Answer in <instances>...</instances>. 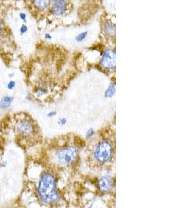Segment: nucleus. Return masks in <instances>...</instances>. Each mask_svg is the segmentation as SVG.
I'll use <instances>...</instances> for the list:
<instances>
[{"instance_id": "f257e3e1", "label": "nucleus", "mask_w": 185, "mask_h": 208, "mask_svg": "<svg viewBox=\"0 0 185 208\" xmlns=\"http://www.w3.org/2000/svg\"><path fill=\"white\" fill-rule=\"evenodd\" d=\"M38 193L40 200L47 204H54L60 200L56 179L52 173L44 172L41 175L38 183Z\"/></svg>"}, {"instance_id": "f03ea898", "label": "nucleus", "mask_w": 185, "mask_h": 208, "mask_svg": "<svg viewBox=\"0 0 185 208\" xmlns=\"http://www.w3.org/2000/svg\"><path fill=\"white\" fill-rule=\"evenodd\" d=\"M114 155V142L109 138L99 139L91 150L90 158L97 166H104L113 160Z\"/></svg>"}, {"instance_id": "7ed1b4c3", "label": "nucleus", "mask_w": 185, "mask_h": 208, "mask_svg": "<svg viewBox=\"0 0 185 208\" xmlns=\"http://www.w3.org/2000/svg\"><path fill=\"white\" fill-rule=\"evenodd\" d=\"M13 33L6 20V7L0 2V49L9 50L15 46Z\"/></svg>"}, {"instance_id": "20e7f679", "label": "nucleus", "mask_w": 185, "mask_h": 208, "mask_svg": "<svg viewBox=\"0 0 185 208\" xmlns=\"http://www.w3.org/2000/svg\"><path fill=\"white\" fill-rule=\"evenodd\" d=\"M54 161L60 167H70L78 158V149L74 144H63L54 153Z\"/></svg>"}, {"instance_id": "39448f33", "label": "nucleus", "mask_w": 185, "mask_h": 208, "mask_svg": "<svg viewBox=\"0 0 185 208\" xmlns=\"http://www.w3.org/2000/svg\"><path fill=\"white\" fill-rule=\"evenodd\" d=\"M15 131L21 138L32 139L37 136L38 128L35 122L29 116L17 118L14 125Z\"/></svg>"}, {"instance_id": "423d86ee", "label": "nucleus", "mask_w": 185, "mask_h": 208, "mask_svg": "<svg viewBox=\"0 0 185 208\" xmlns=\"http://www.w3.org/2000/svg\"><path fill=\"white\" fill-rule=\"evenodd\" d=\"M115 51L114 49H107L103 53L101 56V67L106 70H113L115 69Z\"/></svg>"}, {"instance_id": "0eeeda50", "label": "nucleus", "mask_w": 185, "mask_h": 208, "mask_svg": "<svg viewBox=\"0 0 185 208\" xmlns=\"http://www.w3.org/2000/svg\"><path fill=\"white\" fill-rule=\"evenodd\" d=\"M50 11L55 16H63L69 7L68 0H52L50 4Z\"/></svg>"}, {"instance_id": "6e6552de", "label": "nucleus", "mask_w": 185, "mask_h": 208, "mask_svg": "<svg viewBox=\"0 0 185 208\" xmlns=\"http://www.w3.org/2000/svg\"><path fill=\"white\" fill-rule=\"evenodd\" d=\"M113 187V180L110 175L101 177L98 181V188L102 192H108Z\"/></svg>"}, {"instance_id": "1a4fd4ad", "label": "nucleus", "mask_w": 185, "mask_h": 208, "mask_svg": "<svg viewBox=\"0 0 185 208\" xmlns=\"http://www.w3.org/2000/svg\"><path fill=\"white\" fill-rule=\"evenodd\" d=\"M103 34L108 38H114L115 37V26L110 20H106L103 24Z\"/></svg>"}, {"instance_id": "9d476101", "label": "nucleus", "mask_w": 185, "mask_h": 208, "mask_svg": "<svg viewBox=\"0 0 185 208\" xmlns=\"http://www.w3.org/2000/svg\"><path fill=\"white\" fill-rule=\"evenodd\" d=\"M52 0H31V5L36 11H44L49 7Z\"/></svg>"}, {"instance_id": "9b49d317", "label": "nucleus", "mask_w": 185, "mask_h": 208, "mask_svg": "<svg viewBox=\"0 0 185 208\" xmlns=\"http://www.w3.org/2000/svg\"><path fill=\"white\" fill-rule=\"evenodd\" d=\"M14 97L12 96H5L0 100V108L2 110L8 109L13 101Z\"/></svg>"}, {"instance_id": "f8f14e48", "label": "nucleus", "mask_w": 185, "mask_h": 208, "mask_svg": "<svg viewBox=\"0 0 185 208\" xmlns=\"http://www.w3.org/2000/svg\"><path fill=\"white\" fill-rule=\"evenodd\" d=\"M88 36V31H83L81 33H78V35L76 36L75 40L78 43H80V42H83L86 39L87 37Z\"/></svg>"}, {"instance_id": "ddd939ff", "label": "nucleus", "mask_w": 185, "mask_h": 208, "mask_svg": "<svg viewBox=\"0 0 185 208\" xmlns=\"http://www.w3.org/2000/svg\"><path fill=\"white\" fill-rule=\"evenodd\" d=\"M115 93V85L113 83H111L110 85V86L108 87L107 90H106L105 93V97H112Z\"/></svg>"}, {"instance_id": "4468645a", "label": "nucleus", "mask_w": 185, "mask_h": 208, "mask_svg": "<svg viewBox=\"0 0 185 208\" xmlns=\"http://www.w3.org/2000/svg\"><path fill=\"white\" fill-rule=\"evenodd\" d=\"M29 28L28 26H27L25 23H23L22 25H21V27L20 28V29H19V31H20V35H24V34H26L27 32H28Z\"/></svg>"}, {"instance_id": "2eb2a0df", "label": "nucleus", "mask_w": 185, "mask_h": 208, "mask_svg": "<svg viewBox=\"0 0 185 208\" xmlns=\"http://www.w3.org/2000/svg\"><path fill=\"white\" fill-rule=\"evenodd\" d=\"M19 18L22 21L23 23L26 24L27 22V16L26 14V13L24 12H21L19 13Z\"/></svg>"}, {"instance_id": "dca6fc26", "label": "nucleus", "mask_w": 185, "mask_h": 208, "mask_svg": "<svg viewBox=\"0 0 185 208\" xmlns=\"http://www.w3.org/2000/svg\"><path fill=\"white\" fill-rule=\"evenodd\" d=\"M16 85V82L13 80L10 81L7 84V88L8 90H13L15 87Z\"/></svg>"}, {"instance_id": "f3484780", "label": "nucleus", "mask_w": 185, "mask_h": 208, "mask_svg": "<svg viewBox=\"0 0 185 208\" xmlns=\"http://www.w3.org/2000/svg\"><path fill=\"white\" fill-rule=\"evenodd\" d=\"M94 134H95L94 130L93 128H90V129H89V130H88V131L87 132V133H86V138H88V139L92 138V137H93L94 135Z\"/></svg>"}, {"instance_id": "a211bd4d", "label": "nucleus", "mask_w": 185, "mask_h": 208, "mask_svg": "<svg viewBox=\"0 0 185 208\" xmlns=\"http://www.w3.org/2000/svg\"><path fill=\"white\" fill-rule=\"evenodd\" d=\"M66 123H67V119H66V118H65V117L59 119L58 121V124H59V125H61V126L65 125Z\"/></svg>"}, {"instance_id": "6ab92c4d", "label": "nucleus", "mask_w": 185, "mask_h": 208, "mask_svg": "<svg viewBox=\"0 0 185 208\" xmlns=\"http://www.w3.org/2000/svg\"><path fill=\"white\" fill-rule=\"evenodd\" d=\"M44 39L48 40L52 39V36L51 35L50 33H45L44 34Z\"/></svg>"}, {"instance_id": "aec40b11", "label": "nucleus", "mask_w": 185, "mask_h": 208, "mask_svg": "<svg viewBox=\"0 0 185 208\" xmlns=\"http://www.w3.org/2000/svg\"><path fill=\"white\" fill-rule=\"evenodd\" d=\"M56 114H57V113L56 112V111H52V112H50L49 113H48L47 117H55V116L56 115Z\"/></svg>"}, {"instance_id": "412c9836", "label": "nucleus", "mask_w": 185, "mask_h": 208, "mask_svg": "<svg viewBox=\"0 0 185 208\" xmlns=\"http://www.w3.org/2000/svg\"><path fill=\"white\" fill-rule=\"evenodd\" d=\"M7 164H8L7 161H3L1 162V164L0 165H1V167H3V168H5V167L7 166Z\"/></svg>"}]
</instances>
